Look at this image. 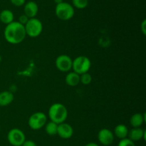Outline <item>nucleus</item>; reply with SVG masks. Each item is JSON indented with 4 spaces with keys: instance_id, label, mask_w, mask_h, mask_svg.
Here are the masks:
<instances>
[{
    "instance_id": "13",
    "label": "nucleus",
    "mask_w": 146,
    "mask_h": 146,
    "mask_svg": "<svg viewBox=\"0 0 146 146\" xmlns=\"http://www.w3.org/2000/svg\"><path fill=\"white\" fill-rule=\"evenodd\" d=\"M145 122V115L140 113L133 114L130 118V123L133 128H141V125Z\"/></svg>"
},
{
    "instance_id": "8",
    "label": "nucleus",
    "mask_w": 146,
    "mask_h": 146,
    "mask_svg": "<svg viewBox=\"0 0 146 146\" xmlns=\"http://www.w3.org/2000/svg\"><path fill=\"white\" fill-rule=\"evenodd\" d=\"M73 60L66 54L59 55L55 61V65L57 69L61 72H68L72 69Z\"/></svg>"
},
{
    "instance_id": "25",
    "label": "nucleus",
    "mask_w": 146,
    "mask_h": 146,
    "mask_svg": "<svg viewBox=\"0 0 146 146\" xmlns=\"http://www.w3.org/2000/svg\"><path fill=\"white\" fill-rule=\"evenodd\" d=\"M141 31L143 35L146 34V20L144 19L141 24Z\"/></svg>"
},
{
    "instance_id": "26",
    "label": "nucleus",
    "mask_w": 146,
    "mask_h": 146,
    "mask_svg": "<svg viewBox=\"0 0 146 146\" xmlns=\"http://www.w3.org/2000/svg\"><path fill=\"white\" fill-rule=\"evenodd\" d=\"M85 146H99L97 143L94 142H91V143H88L86 144Z\"/></svg>"
},
{
    "instance_id": "1",
    "label": "nucleus",
    "mask_w": 146,
    "mask_h": 146,
    "mask_svg": "<svg viewBox=\"0 0 146 146\" xmlns=\"http://www.w3.org/2000/svg\"><path fill=\"white\" fill-rule=\"evenodd\" d=\"M4 38L11 44H19L27 36L24 26L19 21H13L6 26L4 32Z\"/></svg>"
},
{
    "instance_id": "9",
    "label": "nucleus",
    "mask_w": 146,
    "mask_h": 146,
    "mask_svg": "<svg viewBox=\"0 0 146 146\" xmlns=\"http://www.w3.org/2000/svg\"><path fill=\"white\" fill-rule=\"evenodd\" d=\"M114 134L108 128H102L98 133V140L103 145L108 146L113 143Z\"/></svg>"
},
{
    "instance_id": "7",
    "label": "nucleus",
    "mask_w": 146,
    "mask_h": 146,
    "mask_svg": "<svg viewBox=\"0 0 146 146\" xmlns=\"http://www.w3.org/2000/svg\"><path fill=\"white\" fill-rule=\"evenodd\" d=\"M7 140L12 146H21L26 141V136L19 128H12L8 132Z\"/></svg>"
},
{
    "instance_id": "17",
    "label": "nucleus",
    "mask_w": 146,
    "mask_h": 146,
    "mask_svg": "<svg viewBox=\"0 0 146 146\" xmlns=\"http://www.w3.org/2000/svg\"><path fill=\"white\" fill-rule=\"evenodd\" d=\"M14 15L9 9H4L0 12V21L3 24L8 25L14 21Z\"/></svg>"
},
{
    "instance_id": "22",
    "label": "nucleus",
    "mask_w": 146,
    "mask_h": 146,
    "mask_svg": "<svg viewBox=\"0 0 146 146\" xmlns=\"http://www.w3.org/2000/svg\"><path fill=\"white\" fill-rule=\"evenodd\" d=\"M29 19V18L28 17H27V16L24 14H22V15L19 16V20L17 21H19L20 24L24 26L27 22H28Z\"/></svg>"
},
{
    "instance_id": "27",
    "label": "nucleus",
    "mask_w": 146,
    "mask_h": 146,
    "mask_svg": "<svg viewBox=\"0 0 146 146\" xmlns=\"http://www.w3.org/2000/svg\"><path fill=\"white\" fill-rule=\"evenodd\" d=\"M54 1L56 4H60V3L63 2V1H64V0H54Z\"/></svg>"
},
{
    "instance_id": "23",
    "label": "nucleus",
    "mask_w": 146,
    "mask_h": 146,
    "mask_svg": "<svg viewBox=\"0 0 146 146\" xmlns=\"http://www.w3.org/2000/svg\"><path fill=\"white\" fill-rule=\"evenodd\" d=\"M10 1L13 5L16 7H21L26 3V0H10Z\"/></svg>"
},
{
    "instance_id": "28",
    "label": "nucleus",
    "mask_w": 146,
    "mask_h": 146,
    "mask_svg": "<svg viewBox=\"0 0 146 146\" xmlns=\"http://www.w3.org/2000/svg\"><path fill=\"white\" fill-rule=\"evenodd\" d=\"M1 61H2V57H1V54H0V63L1 62Z\"/></svg>"
},
{
    "instance_id": "14",
    "label": "nucleus",
    "mask_w": 146,
    "mask_h": 146,
    "mask_svg": "<svg viewBox=\"0 0 146 146\" xmlns=\"http://www.w3.org/2000/svg\"><path fill=\"white\" fill-rule=\"evenodd\" d=\"M14 100V96L11 91H4L0 93V106H9Z\"/></svg>"
},
{
    "instance_id": "16",
    "label": "nucleus",
    "mask_w": 146,
    "mask_h": 146,
    "mask_svg": "<svg viewBox=\"0 0 146 146\" xmlns=\"http://www.w3.org/2000/svg\"><path fill=\"white\" fill-rule=\"evenodd\" d=\"M128 127L123 124H119L116 125L114 128V136H116L119 139H124V138H128Z\"/></svg>"
},
{
    "instance_id": "5",
    "label": "nucleus",
    "mask_w": 146,
    "mask_h": 146,
    "mask_svg": "<svg viewBox=\"0 0 146 146\" xmlns=\"http://www.w3.org/2000/svg\"><path fill=\"white\" fill-rule=\"evenodd\" d=\"M26 34L31 38H36L42 33V22L37 18L29 19L28 22L24 25Z\"/></svg>"
},
{
    "instance_id": "11",
    "label": "nucleus",
    "mask_w": 146,
    "mask_h": 146,
    "mask_svg": "<svg viewBox=\"0 0 146 146\" xmlns=\"http://www.w3.org/2000/svg\"><path fill=\"white\" fill-rule=\"evenodd\" d=\"M146 131L141 128H133L132 129L130 130L128 132V138H129L133 142H136L141 140H145Z\"/></svg>"
},
{
    "instance_id": "18",
    "label": "nucleus",
    "mask_w": 146,
    "mask_h": 146,
    "mask_svg": "<svg viewBox=\"0 0 146 146\" xmlns=\"http://www.w3.org/2000/svg\"><path fill=\"white\" fill-rule=\"evenodd\" d=\"M57 130H58V124L55 123L50 121V122L46 123L45 125V131L48 135H57Z\"/></svg>"
},
{
    "instance_id": "2",
    "label": "nucleus",
    "mask_w": 146,
    "mask_h": 146,
    "mask_svg": "<svg viewBox=\"0 0 146 146\" xmlns=\"http://www.w3.org/2000/svg\"><path fill=\"white\" fill-rule=\"evenodd\" d=\"M48 114L51 121L58 125L65 122L68 113L66 107L64 104L55 103L50 106Z\"/></svg>"
},
{
    "instance_id": "12",
    "label": "nucleus",
    "mask_w": 146,
    "mask_h": 146,
    "mask_svg": "<svg viewBox=\"0 0 146 146\" xmlns=\"http://www.w3.org/2000/svg\"><path fill=\"white\" fill-rule=\"evenodd\" d=\"M24 14L29 19L35 18L38 11V4L34 1H28L24 4Z\"/></svg>"
},
{
    "instance_id": "10",
    "label": "nucleus",
    "mask_w": 146,
    "mask_h": 146,
    "mask_svg": "<svg viewBox=\"0 0 146 146\" xmlns=\"http://www.w3.org/2000/svg\"><path fill=\"white\" fill-rule=\"evenodd\" d=\"M57 135L63 139H69L74 135V128L70 124L62 123L58 125Z\"/></svg>"
},
{
    "instance_id": "21",
    "label": "nucleus",
    "mask_w": 146,
    "mask_h": 146,
    "mask_svg": "<svg viewBox=\"0 0 146 146\" xmlns=\"http://www.w3.org/2000/svg\"><path fill=\"white\" fill-rule=\"evenodd\" d=\"M118 146H135V143L133 142L129 138H126L124 139H121L118 143Z\"/></svg>"
},
{
    "instance_id": "3",
    "label": "nucleus",
    "mask_w": 146,
    "mask_h": 146,
    "mask_svg": "<svg viewBox=\"0 0 146 146\" xmlns=\"http://www.w3.org/2000/svg\"><path fill=\"white\" fill-rule=\"evenodd\" d=\"M55 14L59 19L62 21H68L74 17L75 11L72 4L63 1L60 4H56Z\"/></svg>"
},
{
    "instance_id": "24",
    "label": "nucleus",
    "mask_w": 146,
    "mask_h": 146,
    "mask_svg": "<svg viewBox=\"0 0 146 146\" xmlns=\"http://www.w3.org/2000/svg\"><path fill=\"white\" fill-rule=\"evenodd\" d=\"M21 146H37L36 143L31 140H26Z\"/></svg>"
},
{
    "instance_id": "6",
    "label": "nucleus",
    "mask_w": 146,
    "mask_h": 146,
    "mask_svg": "<svg viewBox=\"0 0 146 146\" xmlns=\"http://www.w3.org/2000/svg\"><path fill=\"white\" fill-rule=\"evenodd\" d=\"M47 123V116L43 112H36L29 118L28 125L31 129L38 131L45 126Z\"/></svg>"
},
{
    "instance_id": "4",
    "label": "nucleus",
    "mask_w": 146,
    "mask_h": 146,
    "mask_svg": "<svg viewBox=\"0 0 146 146\" xmlns=\"http://www.w3.org/2000/svg\"><path fill=\"white\" fill-rule=\"evenodd\" d=\"M91 67V60L86 56H79L73 60L72 69L78 75L88 73Z\"/></svg>"
},
{
    "instance_id": "15",
    "label": "nucleus",
    "mask_w": 146,
    "mask_h": 146,
    "mask_svg": "<svg viewBox=\"0 0 146 146\" xmlns=\"http://www.w3.org/2000/svg\"><path fill=\"white\" fill-rule=\"evenodd\" d=\"M66 84L71 87H75L80 84V75L76 73L69 72L66 74L65 78Z\"/></svg>"
},
{
    "instance_id": "19",
    "label": "nucleus",
    "mask_w": 146,
    "mask_h": 146,
    "mask_svg": "<svg viewBox=\"0 0 146 146\" xmlns=\"http://www.w3.org/2000/svg\"><path fill=\"white\" fill-rule=\"evenodd\" d=\"M73 7L78 9H84L88 5V0H72Z\"/></svg>"
},
{
    "instance_id": "20",
    "label": "nucleus",
    "mask_w": 146,
    "mask_h": 146,
    "mask_svg": "<svg viewBox=\"0 0 146 146\" xmlns=\"http://www.w3.org/2000/svg\"><path fill=\"white\" fill-rule=\"evenodd\" d=\"M91 81H92V76L91 74H88V72L80 75V83H81L83 85H89Z\"/></svg>"
}]
</instances>
